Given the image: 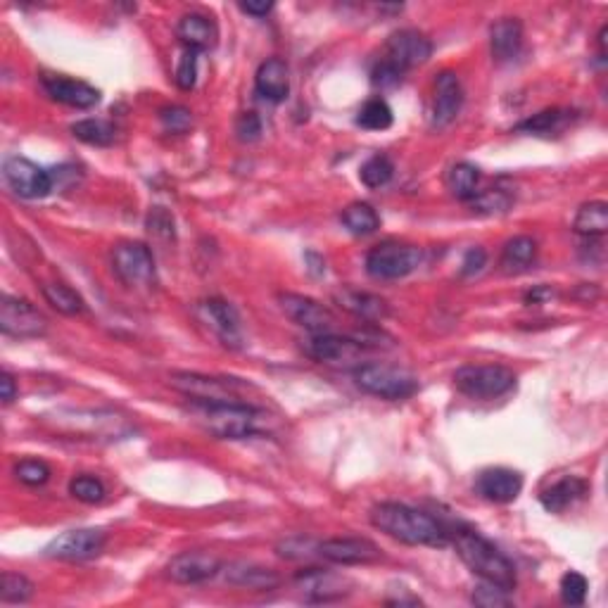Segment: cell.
Segmentation results:
<instances>
[{"instance_id": "obj_1", "label": "cell", "mask_w": 608, "mask_h": 608, "mask_svg": "<svg viewBox=\"0 0 608 608\" xmlns=\"http://www.w3.org/2000/svg\"><path fill=\"white\" fill-rule=\"evenodd\" d=\"M371 523L392 540H399L411 547H447L449 532L437 523L426 511H418L414 506L383 502L371 509Z\"/></svg>"}, {"instance_id": "obj_2", "label": "cell", "mask_w": 608, "mask_h": 608, "mask_svg": "<svg viewBox=\"0 0 608 608\" xmlns=\"http://www.w3.org/2000/svg\"><path fill=\"white\" fill-rule=\"evenodd\" d=\"M449 540L454 542L459 559L464 561L480 580L509 589V592L516 589V566H513L509 556L502 554L490 540H485L483 535H478V532L473 530H456L454 535L449 532Z\"/></svg>"}, {"instance_id": "obj_3", "label": "cell", "mask_w": 608, "mask_h": 608, "mask_svg": "<svg viewBox=\"0 0 608 608\" xmlns=\"http://www.w3.org/2000/svg\"><path fill=\"white\" fill-rule=\"evenodd\" d=\"M193 416L209 435L219 440H245L257 435L264 411L255 404H195Z\"/></svg>"}, {"instance_id": "obj_4", "label": "cell", "mask_w": 608, "mask_h": 608, "mask_svg": "<svg viewBox=\"0 0 608 608\" xmlns=\"http://www.w3.org/2000/svg\"><path fill=\"white\" fill-rule=\"evenodd\" d=\"M171 388L181 392L195 404H252L250 392H255L252 385H247L240 378L224 376H205V373H171Z\"/></svg>"}, {"instance_id": "obj_5", "label": "cell", "mask_w": 608, "mask_h": 608, "mask_svg": "<svg viewBox=\"0 0 608 608\" xmlns=\"http://www.w3.org/2000/svg\"><path fill=\"white\" fill-rule=\"evenodd\" d=\"M354 383L366 395L399 402L418 390V380L409 371L388 364H361L354 369Z\"/></svg>"}, {"instance_id": "obj_6", "label": "cell", "mask_w": 608, "mask_h": 608, "mask_svg": "<svg viewBox=\"0 0 608 608\" xmlns=\"http://www.w3.org/2000/svg\"><path fill=\"white\" fill-rule=\"evenodd\" d=\"M454 385L471 399H497L513 390L516 373L502 364H468L454 373Z\"/></svg>"}, {"instance_id": "obj_7", "label": "cell", "mask_w": 608, "mask_h": 608, "mask_svg": "<svg viewBox=\"0 0 608 608\" xmlns=\"http://www.w3.org/2000/svg\"><path fill=\"white\" fill-rule=\"evenodd\" d=\"M418 264H421L418 247L388 240V243L373 247L366 255V274L376 281H397V278L414 274Z\"/></svg>"}, {"instance_id": "obj_8", "label": "cell", "mask_w": 608, "mask_h": 608, "mask_svg": "<svg viewBox=\"0 0 608 608\" xmlns=\"http://www.w3.org/2000/svg\"><path fill=\"white\" fill-rule=\"evenodd\" d=\"M112 271L129 288H150L157 281L155 257L143 243H119L114 247Z\"/></svg>"}, {"instance_id": "obj_9", "label": "cell", "mask_w": 608, "mask_h": 608, "mask_svg": "<svg viewBox=\"0 0 608 608\" xmlns=\"http://www.w3.org/2000/svg\"><path fill=\"white\" fill-rule=\"evenodd\" d=\"M3 179L24 200L46 198L55 188V176L48 169L17 155L3 162Z\"/></svg>"}, {"instance_id": "obj_10", "label": "cell", "mask_w": 608, "mask_h": 608, "mask_svg": "<svg viewBox=\"0 0 608 608\" xmlns=\"http://www.w3.org/2000/svg\"><path fill=\"white\" fill-rule=\"evenodd\" d=\"M0 331L10 338H41L48 331V319L29 300L3 295V300H0Z\"/></svg>"}, {"instance_id": "obj_11", "label": "cell", "mask_w": 608, "mask_h": 608, "mask_svg": "<svg viewBox=\"0 0 608 608\" xmlns=\"http://www.w3.org/2000/svg\"><path fill=\"white\" fill-rule=\"evenodd\" d=\"M107 544V535L95 528L67 530L57 535L53 542L43 549V556L57 561H88L103 554Z\"/></svg>"}, {"instance_id": "obj_12", "label": "cell", "mask_w": 608, "mask_h": 608, "mask_svg": "<svg viewBox=\"0 0 608 608\" xmlns=\"http://www.w3.org/2000/svg\"><path fill=\"white\" fill-rule=\"evenodd\" d=\"M433 55V43L428 41L421 31L414 29H399L388 38L385 43V55L380 57L383 62H388L390 67H395L397 72H409L411 67L423 65Z\"/></svg>"}, {"instance_id": "obj_13", "label": "cell", "mask_w": 608, "mask_h": 608, "mask_svg": "<svg viewBox=\"0 0 608 608\" xmlns=\"http://www.w3.org/2000/svg\"><path fill=\"white\" fill-rule=\"evenodd\" d=\"M278 304H281V312L288 316L295 326L304 328L309 333H331L335 326V316L328 307H323L321 302L312 300L307 295L297 293H281L278 295Z\"/></svg>"}, {"instance_id": "obj_14", "label": "cell", "mask_w": 608, "mask_h": 608, "mask_svg": "<svg viewBox=\"0 0 608 608\" xmlns=\"http://www.w3.org/2000/svg\"><path fill=\"white\" fill-rule=\"evenodd\" d=\"M221 568L224 566H221L219 556L202 549H193L183 551V554L174 556V559L169 561L167 578L176 582V585H200V582L217 578Z\"/></svg>"}, {"instance_id": "obj_15", "label": "cell", "mask_w": 608, "mask_h": 608, "mask_svg": "<svg viewBox=\"0 0 608 608\" xmlns=\"http://www.w3.org/2000/svg\"><path fill=\"white\" fill-rule=\"evenodd\" d=\"M302 350L319 364H352L364 354V345L354 338L335 333H312L304 340Z\"/></svg>"}, {"instance_id": "obj_16", "label": "cell", "mask_w": 608, "mask_h": 608, "mask_svg": "<svg viewBox=\"0 0 608 608\" xmlns=\"http://www.w3.org/2000/svg\"><path fill=\"white\" fill-rule=\"evenodd\" d=\"M295 585L312 604H328V601H338L352 592L350 580L323 568L300 570L295 575Z\"/></svg>"}, {"instance_id": "obj_17", "label": "cell", "mask_w": 608, "mask_h": 608, "mask_svg": "<svg viewBox=\"0 0 608 608\" xmlns=\"http://www.w3.org/2000/svg\"><path fill=\"white\" fill-rule=\"evenodd\" d=\"M319 556L338 566H369L383 559L376 544L364 537H333V540L319 542Z\"/></svg>"}, {"instance_id": "obj_18", "label": "cell", "mask_w": 608, "mask_h": 608, "mask_svg": "<svg viewBox=\"0 0 608 608\" xmlns=\"http://www.w3.org/2000/svg\"><path fill=\"white\" fill-rule=\"evenodd\" d=\"M198 316L226 347L240 345V340H243V335H240V316L231 302L209 297V300L198 304Z\"/></svg>"}, {"instance_id": "obj_19", "label": "cell", "mask_w": 608, "mask_h": 608, "mask_svg": "<svg viewBox=\"0 0 608 608\" xmlns=\"http://www.w3.org/2000/svg\"><path fill=\"white\" fill-rule=\"evenodd\" d=\"M41 86L55 103L76 107V110H88L100 103V91L86 81L69 79L62 74H43Z\"/></svg>"}, {"instance_id": "obj_20", "label": "cell", "mask_w": 608, "mask_h": 608, "mask_svg": "<svg viewBox=\"0 0 608 608\" xmlns=\"http://www.w3.org/2000/svg\"><path fill=\"white\" fill-rule=\"evenodd\" d=\"M464 107V86L454 72H440L435 79V100H433V126L445 129L459 117Z\"/></svg>"}, {"instance_id": "obj_21", "label": "cell", "mask_w": 608, "mask_h": 608, "mask_svg": "<svg viewBox=\"0 0 608 608\" xmlns=\"http://www.w3.org/2000/svg\"><path fill=\"white\" fill-rule=\"evenodd\" d=\"M523 490V475L511 468H487L475 480V492L487 502L494 504H509Z\"/></svg>"}, {"instance_id": "obj_22", "label": "cell", "mask_w": 608, "mask_h": 608, "mask_svg": "<svg viewBox=\"0 0 608 608\" xmlns=\"http://www.w3.org/2000/svg\"><path fill=\"white\" fill-rule=\"evenodd\" d=\"M176 36H179V41L186 50L207 53V50L217 46L219 27L212 17L202 15V12H188L176 24Z\"/></svg>"}, {"instance_id": "obj_23", "label": "cell", "mask_w": 608, "mask_h": 608, "mask_svg": "<svg viewBox=\"0 0 608 608\" xmlns=\"http://www.w3.org/2000/svg\"><path fill=\"white\" fill-rule=\"evenodd\" d=\"M221 573L228 585L250 589V592H274L276 587H281V575L276 570L255 566V563H231L221 568Z\"/></svg>"}, {"instance_id": "obj_24", "label": "cell", "mask_w": 608, "mask_h": 608, "mask_svg": "<svg viewBox=\"0 0 608 608\" xmlns=\"http://www.w3.org/2000/svg\"><path fill=\"white\" fill-rule=\"evenodd\" d=\"M333 300L340 309H345V312H350L352 316L364 321H380L390 314L388 302H385L383 297L366 293V290L340 288L333 293Z\"/></svg>"}, {"instance_id": "obj_25", "label": "cell", "mask_w": 608, "mask_h": 608, "mask_svg": "<svg viewBox=\"0 0 608 608\" xmlns=\"http://www.w3.org/2000/svg\"><path fill=\"white\" fill-rule=\"evenodd\" d=\"M255 88L262 98L271 103H283L290 95V69L281 57H269L255 74Z\"/></svg>"}, {"instance_id": "obj_26", "label": "cell", "mask_w": 608, "mask_h": 608, "mask_svg": "<svg viewBox=\"0 0 608 608\" xmlns=\"http://www.w3.org/2000/svg\"><path fill=\"white\" fill-rule=\"evenodd\" d=\"M490 48L497 62L516 60L523 48V24L516 17H504L494 22L490 29Z\"/></svg>"}, {"instance_id": "obj_27", "label": "cell", "mask_w": 608, "mask_h": 608, "mask_svg": "<svg viewBox=\"0 0 608 608\" xmlns=\"http://www.w3.org/2000/svg\"><path fill=\"white\" fill-rule=\"evenodd\" d=\"M587 494V483L582 478H575V475H568V478L559 480L556 485H551L549 490L542 492L540 502L547 511L551 513H561L566 511L568 506H573L578 499H582Z\"/></svg>"}, {"instance_id": "obj_28", "label": "cell", "mask_w": 608, "mask_h": 608, "mask_svg": "<svg viewBox=\"0 0 608 608\" xmlns=\"http://www.w3.org/2000/svg\"><path fill=\"white\" fill-rule=\"evenodd\" d=\"M537 259V243L530 236H516L504 245L502 250V269L506 274H521V271L530 269Z\"/></svg>"}, {"instance_id": "obj_29", "label": "cell", "mask_w": 608, "mask_h": 608, "mask_svg": "<svg viewBox=\"0 0 608 608\" xmlns=\"http://www.w3.org/2000/svg\"><path fill=\"white\" fill-rule=\"evenodd\" d=\"M575 233H580V236L587 238H599L604 236L608 231V205L601 200L587 202V205H582L578 209V214H575Z\"/></svg>"}, {"instance_id": "obj_30", "label": "cell", "mask_w": 608, "mask_h": 608, "mask_svg": "<svg viewBox=\"0 0 608 608\" xmlns=\"http://www.w3.org/2000/svg\"><path fill=\"white\" fill-rule=\"evenodd\" d=\"M480 183V169L471 162H459L449 169L447 174V188L456 200H471L478 193Z\"/></svg>"}, {"instance_id": "obj_31", "label": "cell", "mask_w": 608, "mask_h": 608, "mask_svg": "<svg viewBox=\"0 0 608 608\" xmlns=\"http://www.w3.org/2000/svg\"><path fill=\"white\" fill-rule=\"evenodd\" d=\"M43 297H46L50 307L65 316H79L86 309L84 297L65 283H46L43 285Z\"/></svg>"}, {"instance_id": "obj_32", "label": "cell", "mask_w": 608, "mask_h": 608, "mask_svg": "<svg viewBox=\"0 0 608 608\" xmlns=\"http://www.w3.org/2000/svg\"><path fill=\"white\" fill-rule=\"evenodd\" d=\"M570 117H573V112L554 107V110H544V112L532 114L530 119H525V122L516 126V131L530 133V136L532 133H535V136H549V133L561 131L563 126L570 122Z\"/></svg>"}, {"instance_id": "obj_33", "label": "cell", "mask_w": 608, "mask_h": 608, "mask_svg": "<svg viewBox=\"0 0 608 608\" xmlns=\"http://www.w3.org/2000/svg\"><path fill=\"white\" fill-rule=\"evenodd\" d=\"M342 224L350 228L354 236H371L380 228V217L366 202H352L350 207L342 209Z\"/></svg>"}, {"instance_id": "obj_34", "label": "cell", "mask_w": 608, "mask_h": 608, "mask_svg": "<svg viewBox=\"0 0 608 608\" xmlns=\"http://www.w3.org/2000/svg\"><path fill=\"white\" fill-rule=\"evenodd\" d=\"M392 122H395V114L383 98L366 100L357 112V124L366 131H385L390 129Z\"/></svg>"}, {"instance_id": "obj_35", "label": "cell", "mask_w": 608, "mask_h": 608, "mask_svg": "<svg viewBox=\"0 0 608 608\" xmlns=\"http://www.w3.org/2000/svg\"><path fill=\"white\" fill-rule=\"evenodd\" d=\"M72 133L74 138H79V141L105 148V145L114 143L117 129H114V124L105 122V119H81V122L72 124Z\"/></svg>"}, {"instance_id": "obj_36", "label": "cell", "mask_w": 608, "mask_h": 608, "mask_svg": "<svg viewBox=\"0 0 608 608\" xmlns=\"http://www.w3.org/2000/svg\"><path fill=\"white\" fill-rule=\"evenodd\" d=\"M34 582L19 573H10L5 570L0 575V601L3 604H27L34 597Z\"/></svg>"}, {"instance_id": "obj_37", "label": "cell", "mask_w": 608, "mask_h": 608, "mask_svg": "<svg viewBox=\"0 0 608 608\" xmlns=\"http://www.w3.org/2000/svg\"><path fill=\"white\" fill-rule=\"evenodd\" d=\"M395 174V164L388 155H373L371 160H366L359 169V179L366 188H383L392 181Z\"/></svg>"}, {"instance_id": "obj_38", "label": "cell", "mask_w": 608, "mask_h": 608, "mask_svg": "<svg viewBox=\"0 0 608 608\" xmlns=\"http://www.w3.org/2000/svg\"><path fill=\"white\" fill-rule=\"evenodd\" d=\"M468 202L475 207V212L504 214V212H509L513 198H511V193H506V190H502V188H490V190H483V193H475Z\"/></svg>"}, {"instance_id": "obj_39", "label": "cell", "mask_w": 608, "mask_h": 608, "mask_svg": "<svg viewBox=\"0 0 608 608\" xmlns=\"http://www.w3.org/2000/svg\"><path fill=\"white\" fill-rule=\"evenodd\" d=\"M69 494L84 504H100L105 499V485L93 475H76L69 483Z\"/></svg>"}, {"instance_id": "obj_40", "label": "cell", "mask_w": 608, "mask_h": 608, "mask_svg": "<svg viewBox=\"0 0 608 608\" xmlns=\"http://www.w3.org/2000/svg\"><path fill=\"white\" fill-rule=\"evenodd\" d=\"M276 554L288 561L312 559V556H319V542L309 540V537H290V540L276 544Z\"/></svg>"}, {"instance_id": "obj_41", "label": "cell", "mask_w": 608, "mask_h": 608, "mask_svg": "<svg viewBox=\"0 0 608 608\" xmlns=\"http://www.w3.org/2000/svg\"><path fill=\"white\" fill-rule=\"evenodd\" d=\"M587 589L589 582L578 570H568L566 575L561 578V599L563 604L568 606H582L587 599Z\"/></svg>"}, {"instance_id": "obj_42", "label": "cell", "mask_w": 608, "mask_h": 608, "mask_svg": "<svg viewBox=\"0 0 608 608\" xmlns=\"http://www.w3.org/2000/svg\"><path fill=\"white\" fill-rule=\"evenodd\" d=\"M509 589L492 585V582H485L483 585H478L473 589L471 601L475 606L480 608H502V606H511V597H509Z\"/></svg>"}, {"instance_id": "obj_43", "label": "cell", "mask_w": 608, "mask_h": 608, "mask_svg": "<svg viewBox=\"0 0 608 608\" xmlns=\"http://www.w3.org/2000/svg\"><path fill=\"white\" fill-rule=\"evenodd\" d=\"M15 475H17L19 483H24L29 487H38V485L48 483L50 468L46 461H41V459H24L15 466Z\"/></svg>"}, {"instance_id": "obj_44", "label": "cell", "mask_w": 608, "mask_h": 608, "mask_svg": "<svg viewBox=\"0 0 608 608\" xmlns=\"http://www.w3.org/2000/svg\"><path fill=\"white\" fill-rule=\"evenodd\" d=\"M198 55L193 53V50H183L179 67H176V86L181 88V91H193L195 81H198Z\"/></svg>"}, {"instance_id": "obj_45", "label": "cell", "mask_w": 608, "mask_h": 608, "mask_svg": "<svg viewBox=\"0 0 608 608\" xmlns=\"http://www.w3.org/2000/svg\"><path fill=\"white\" fill-rule=\"evenodd\" d=\"M148 228H150L152 236L171 240L174 238V217H171L164 207H152V212L148 217Z\"/></svg>"}, {"instance_id": "obj_46", "label": "cell", "mask_w": 608, "mask_h": 608, "mask_svg": "<svg viewBox=\"0 0 608 608\" xmlns=\"http://www.w3.org/2000/svg\"><path fill=\"white\" fill-rule=\"evenodd\" d=\"M160 119H162L164 129L171 133H183L190 126V122H193L190 110H186V107H181V105L164 107V110L160 112Z\"/></svg>"}, {"instance_id": "obj_47", "label": "cell", "mask_w": 608, "mask_h": 608, "mask_svg": "<svg viewBox=\"0 0 608 608\" xmlns=\"http://www.w3.org/2000/svg\"><path fill=\"white\" fill-rule=\"evenodd\" d=\"M236 133L243 143H255L262 136V119L255 112H243L236 122Z\"/></svg>"}, {"instance_id": "obj_48", "label": "cell", "mask_w": 608, "mask_h": 608, "mask_svg": "<svg viewBox=\"0 0 608 608\" xmlns=\"http://www.w3.org/2000/svg\"><path fill=\"white\" fill-rule=\"evenodd\" d=\"M485 264H487V252L483 247H471V250L464 255V262H461V274L464 276L480 274Z\"/></svg>"}, {"instance_id": "obj_49", "label": "cell", "mask_w": 608, "mask_h": 608, "mask_svg": "<svg viewBox=\"0 0 608 608\" xmlns=\"http://www.w3.org/2000/svg\"><path fill=\"white\" fill-rule=\"evenodd\" d=\"M17 397V385H15V378L10 376L8 371L0 376V399H3V404H12L15 402Z\"/></svg>"}, {"instance_id": "obj_50", "label": "cell", "mask_w": 608, "mask_h": 608, "mask_svg": "<svg viewBox=\"0 0 608 608\" xmlns=\"http://www.w3.org/2000/svg\"><path fill=\"white\" fill-rule=\"evenodd\" d=\"M240 10L247 12L252 17H266L271 10H274V3H240Z\"/></svg>"}, {"instance_id": "obj_51", "label": "cell", "mask_w": 608, "mask_h": 608, "mask_svg": "<svg viewBox=\"0 0 608 608\" xmlns=\"http://www.w3.org/2000/svg\"><path fill=\"white\" fill-rule=\"evenodd\" d=\"M551 295H554V290L540 285V288H535V290H532V293H528V297H525V300H528V302H540V300H544V297H551Z\"/></svg>"}]
</instances>
